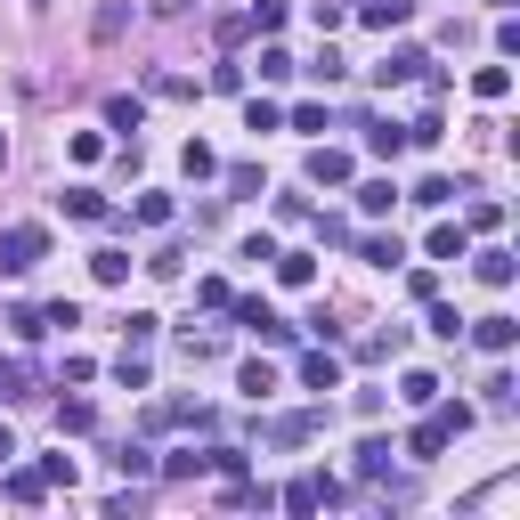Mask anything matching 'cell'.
Listing matches in <instances>:
<instances>
[{
	"label": "cell",
	"instance_id": "cell-19",
	"mask_svg": "<svg viewBox=\"0 0 520 520\" xmlns=\"http://www.w3.org/2000/svg\"><path fill=\"white\" fill-rule=\"evenodd\" d=\"M33 390V366L25 358H0V399H25Z\"/></svg>",
	"mask_w": 520,
	"mask_h": 520
},
{
	"label": "cell",
	"instance_id": "cell-15",
	"mask_svg": "<svg viewBox=\"0 0 520 520\" xmlns=\"http://www.w3.org/2000/svg\"><path fill=\"white\" fill-rule=\"evenodd\" d=\"M90 277H98V285H122V277H130V252H114V244L90 252Z\"/></svg>",
	"mask_w": 520,
	"mask_h": 520
},
{
	"label": "cell",
	"instance_id": "cell-18",
	"mask_svg": "<svg viewBox=\"0 0 520 520\" xmlns=\"http://www.w3.org/2000/svg\"><path fill=\"white\" fill-rule=\"evenodd\" d=\"M0 472H9V464H0ZM41 496H49L41 472H9V504H41Z\"/></svg>",
	"mask_w": 520,
	"mask_h": 520
},
{
	"label": "cell",
	"instance_id": "cell-33",
	"mask_svg": "<svg viewBox=\"0 0 520 520\" xmlns=\"http://www.w3.org/2000/svg\"><path fill=\"white\" fill-rule=\"evenodd\" d=\"M431 334H439V342H455V334H464V317H455L439 293H431Z\"/></svg>",
	"mask_w": 520,
	"mask_h": 520
},
{
	"label": "cell",
	"instance_id": "cell-39",
	"mask_svg": "<svg viewBox=\"0 0 520 520\" xmlns=\"http://www.w3.org/2000/svg\"><path fill=\"white\" fill-rule=\"evenodd\" d=\"M147 90H155V98H195V82H187V74H155Z\"/></svg>",
	"mask_w": 520,
	"mask_h": 520
},
{
	"label": "cell",
	"instance_id": "cell-13",
	"mask_svg": "<svg viewBox=\"0 0 520 520\" xmlns=\"http://www.w3.org/2000/svg\"><path fill=\"white\" fill-rule=\"evenodd\" d=\"M390 204H399V187H390V179H366V187H358V212H366V220H382Z\"/></svg>",
	"mask_w": 520,
	"mask_h": 520
},
{
	"label": "cell",
	"instance_id": "cell-9",
	"mask_svg": "<svg viewBox=\"0 0 520 520\" xmlns=\"http://www.w3.org/2000/svg\"><path fill=\"white\" fill-rule=\"evenodd\" d=\"M301 382H309V390H342V358H334V350H309V358H301Z\"/></svg>",
	"mask_w": 520,
	"mask_h": 520
},
{
	"label": "cell",
	"instance_id": "cell-31",
	"mask_svg": "<svg viewBox=\"0 0 520 520\" xmlns=\"http://www.w3.org/2000/svg\"><path fill=\"white\" fill-rule=\"evenodd\" d=\"M122 25H130V9H122V0H106V9H98V25H90V33H98V41H122Z\"/></svg>",
	"mask_w": 520,
	"mask_h": 520
},
{
	"label": "cell",
	"instance_id": "cell-12",
	"mask_svg": "<svg viewBox=\"0 0 520 520\" xmlns=\"http://www.w3.org/2000/svg\"><path fill=\"white\" fill-rule=\"evenodd\" d=\"M65 220H114V212H106L98 187H74V195H65Z\"/></svg>",
	"mask_w": 520,
	"mask_h": 520
},
{
	"label": "cell",
	"instance_id": "cell-20",
	"mask_svg": "<svg viewBox=\"0 0 520 520\" xmlns=\"http://www.w3.org/2000/svg\"><path fill=\"white\" fill-rule=\"evenodd\" d=\"M114 374H122V390H147V350H130V342H122V358H114Z\"/></svg>",
	"mask_w": 520,
	"mask_h": 520
},
{
	"label": "cell",
	"instance_id": "cell-7",
	"mask_svg": "<svg viewBox=\"0 0 520 520\" xmlns=\"http://www.w3.org/2000/svg\"><path fill=\"white\" fill-rule=\"evenodd\" d=\"M423 74H431V57H423V49H390V57L374 65V82H382V90H390V82H423Z\"/></svg>",
	"mask_w": 520,
	"mask_h": 520
},
{
	"label": "cell",
	"instance_id": "cell-35",
	"mask_svg": "<svg viewBox=\"0 0 520 520\" xmlns=\"http://www.w3.org/2000/svg\"><path fill=\"white\" fill-rule=\"evenodd\" d=\"M90 423H98L90 399H65V407H57V431H90Z\"/></svg>",
	"mask_w": 520,
	"mask_h": 520
},
{
	"label": "cell",
	"instance_id": "cell-5",
	"mask_svg": "<svg viewBox=\"0 0 520 520\" xmlns=\"http://www.w3.org/2000/svg\"><path fill=\"white\" fill-rule=\"evenodd\" d=\"M350 147H309V187H350Z\"/></svg>",
	"mask_w": 520,
	"mask_h": 520
},
{
	"label": "cell",
	"instance_id": "cell-22",
	"mask_svg": "<svg viewBox=\"0 0 520 520\" xmlns=\"http://www.w3.org/2000/svg\"><path fill=\"white\" fill-rule=\"evenodd\" d=\"M163 472H171V480H195V472H212V455H195V447H179V455H163Z\"/></svg>",
	"mask_w": 520,
	"mask_h": 520
},
{
	"label": "cell",
	"instance_id": "cell-11",
	"mask_svg": "<svg viewBox=\"0 0 520 520\" xmlns=\"http://www.w3.org/2000/svg\"><path fill=\"white\" fill-rule=\"evenodd\" d=\"M472 342H480V350H496V358H504V350H512V342H520V325H512V317H480V325H472Z\"/></svg>",
	"mask_w": 520,
	"mask_h": 520
},
{
	"label": "cell",
	"instance_id": "cell-34",
	"mask_svg": "<svg viewBox=\"0 0 520 520\" xmlns=\"http://www.w3.org/2000/svg\"><path fill=\"white\" fill-rule=\"evenodd\" d=\"M244 130H285V114H277L269 98H252V106H244Z\"/></svg>",
	"mask_w": 520,
	"mask_h": 520
},
{
	"label": "cell",
	"instance_id": "cell-8",
	"mask_svg": "<svg viewBox=\"0 0 520 520\" xmlns=\"http://www.w3.org/2000/svg\"><path fill=\"white\" fill-rule=\"evenodd\" d=\"M179 423H204V407L195 399H155L147 407V431H179Z\"/></svg>",
	"mask_w": 520,
	"mask_h": 520
},
{
	"label": "cell",
	"instance_id": "cell-40",
	"mask_svg": "<svg viewBox=\"0 0 520 520\" xmlns=\"http://www.w3.org/2000/svg\"><path fill=\"white\" fill-rule=\"evenodd\" d=\"M228 187L236 195H260V163H228Z\"/></svg>",
	"mask_w": 520,
	"mask_h": 520
},
{
	"label": "cell",
	"instance_id": "cell-4",
	"mask_svg": "<svg viewBox=\"0 0 520 520\" xmlns=\"http://www.w3.org/2000/svg\"><path fill=\"white\" fill-rule=\"evenodd\" d=\"M228 317H236V325H252L260 342H293V325H285L269 301H260V293H252V301H228Z\"/></svg>",
	"mask_w": 520,
	"mask_h": 520
},
{
	"label": "cell",
	"instance_id": "cell-42",
	"mask_svg": "<svg viewBox=\"0 0 520 520\" xmlns=\"http://www.w3.org/2000/svg\"><path fill=\"white\" fill-rule=\"evenodd\" d=\"M496 9H512V0H496Z\"/></svg>",
	"mask_w": 520,
	"mask_h": 520
},
{
	"label": "cell",
	"instance_id": "cell-30",
	"mask_svg": "<svg viewBox=\"0 0 520 520\" xmlns=\"http://www.w3.org/2000/svg\"><path fill=\"white\" fill-rule=\"evenodd\" d=\"M472 90H480V98H488V106H496V98H504V90H512V74H504V65H480V74H472Z\"/></svg>",
	"mask_w": 520,
	"mask_h": 520
},
{
	"label": "cell",
	"instance_id": "cell-28",
	"mask_svg": "<svg viewBox=\"0 0 520 520\" xmlns=\"http://www.w3.org/2000/svg\"><path fill=\"white\" fill-rule=\"evenodd\" d=\"M431 260H464V228L439 220V228H431Z\"/></svg>",
	"mask_w": 520,
	"mask_h": 520
},
{
	"label": "cell",
	"instance_id": "cell-41",
	"mask_svg": "<svg viewBox=\"0 0 520 520\" xmlns=\"http://www.w3.org/2000/svg\"><path fill=\"white\" fill-rule=\"evenodd\" d=\"M9 455H17V439H9V431H0V464H9Z\"/></svg>",
	"mask_w": 520,
	"mask_h": 520
},
{
	"label": "cell",
	"instance_id": "cell-16",
	"mask_svg": "<svg viewBox=\"0 0 520 520\" xmlns=\"http://www.w3.org/2000/svg\"><path fill=\"white\" fill-rule=\"evenodd\" d=\"M106 122H114V130H139V122H147V98H130V90L106 98Z\"/></svg>",
	"mask_w": 520,
	"mask_h": 520
},
{
	"label": "cell",
	"instance_id": "cell-17",
	"mask_svg": "<svg viewBox=\"0 0 520 520\" xmlns=\"http://www.w3.org/2000/svg\"><path fill=\"white\" fill-rule=\"evenodd\" d=\"M399 147H407L399 122H366V155H399Z\"/></svg>",
	"mask_w": 520,
	"mask_h": 520
},
{
	"label": "cell",
	"instance_id": "cell-23",
	"mask_svg": "<svg viewBox=\"0 0 520 520\" xmlns=\"http://www.w3.org/2000/svg\"><path fill=\"white\" fill-rule=\"evenodd\" d=\"M244 25H252V33H277V25H285V0H252Z\"/></svg>",
	"mask_w": 520,
	"mask_h": 520
},
{
	"label": "cell",
	"instance_id": "cell-37",
	"mask_svg": "<svg viewBox=\"0 0 520 520\" xmlns=\"http://www.w3.org/2000/svg\"><path fill=\"white\" fill-rule=\"evenodd\" d=\"M179 350H187V358H195V366H204V358H220V350H228V342H220V334H187V342H179Z\"/></svg>",
	"mask_w": 520,
	"mask_h": 520
},
{
	"label": "cell",
	"instance_id": "cell-25",
	"mask_svg": "<svg viewBox=\"0 0 520 520\" xmlns=\"http://www.w3.org/2000/svg\"><path fill=\"white\" fill-rule=\"evenodd\" d=\"M277 277H285V285H309L317 260H309V252H277Z\"/></svg>",
	"mask_w": 520,
	"mask_h": 520
},
{
	"label": "cell",
	"instance_id": "cell-27",
	"mask_svg": "<svg viewBox=\"0 0 520 520\" xmlns=\"http://www.w3.org/2000/svg\"><path fill=\"white\" fill-rule=\"evenodd\" d=\"M163 220H171V195L147 187V195H139V228H163Z\"/></svg>",
	"mask_w": 520,
	"mask_h": 520
},
{
	"label": "cell",
	"instance_id": "cell-24",
	"mask_svg": "<svg viewBox=\"0 0 520 520\" xmlns=\"http://www.w3.org/2000/svg\"><path fill=\"white\" fill-rule=\"evenodd\" d=\"M472 269H480V285H512V252H480Z\"/></svg>",
	"mask_w": 520,
	"mask_h": 520
},
{
	"label": "cell",
	"instance_id": "cell-26",
	"mask_svg": "<svg viewBox=\"0 0 520 520\" xmlns=\"http://www.w3.org/2000/svg\"><path fill=\"white\" fill-rule=\"evenodd\" d=\"M399 399H407V407H431V399H439V382H431V374H423V366H415V374H407V382H399Z\"/></svg>",
	"mask_w": 520,
	"mask_h": 520
},
{
	"label": "cell",
	"instance_id": "cell-3",
	"mask_svg": "<svg viewBox=\"0 0 520 520\" xmlns=\"http://www.w3.org/2000/svg\"><path fill=\"white\" fill-rule=\"evenodd\" d=\"M277 504H285V512H301V520H309V512H317V504H342V488H334V480H317V472H309V480H285V488H277Z\"/></svg>",
	"mask_w": 520,
	"mask_h": 520
},
{
	"label": "cell",
	"instance_id": "cell-21",
	"mask_svg": "<svg viewBox=\"0 0 520 520\" xmlns=\"http://www.w3.org/2000/svg\"><path fill=\"white\" fill-rule=\"evenodd\" d=\"M114 472H122V480H147L155 455H147V447H114Z\"/></svg>",
	"mask_w": 520,
	"mask_h": 520
},
{
	"label": "cell",
	"instance_id": "cell-1",
	"mask_svg": "<svg viewBox=\"0 0 520 520\" xmlns=\"http://www.w3.org/2000/svg\"><path fill=\"white\" fill-rule=\"evenodd\" d=\"M464 423H472V407H439V415H423V423L407 431V455H415V464H431V455H439L455 431H464Z\"/></svg>",
	"mask_w": 520,
	"mask_h": 520
},
{
	"label": "cell",
	"instance_id": "cell-36",
	"mask_svg": "<svg viewBox=\"0 0 520 520\" xmlns=\"http://www.w3.org/2000/svg\"><path fill=\"white\" fill-rule=\"evenodd\" d=\"M285 74H293V57L269 41V49H260V82H285Z\"/></svg>",
	"mask_w": 520,
	"mask_h": 520
},
{
	"label": "cell",
	"instance_id": "cell-38",
	"mask_svg": "<svg viewBox=\"0 0 520 520\" xmlns=\"http://www.w3.org/2000/svg\"><path fill=\"white\" fill-rule=\"evenodd\" d=\"M512 399H520V382H512V374H488V407H496V415H504V407H512Z\"/></svg>",
	"mask_w": 520,
	"mask_h": 520
},
{
	"label": "cell",
	"instance_id": "cell-10",
	"mask_svg": "<svg viewBox=\"0 0 520 520\" xmlns=\"http://www.w3.org/2000/svg\"><path fill=\"white\" fill-rule=\"evenodd\" d=\"M358 17H366L374 33H390V25H407V17H415V0H358Z\"/></svg>",
	"mask_w": 520,
	"mask_h": 520
},
{
	"label": "cell",
	"instance_id": "cell-29",
	"mask_svg": "<svg viewBox=\"0 0 520 520\" xmlns=\"http://www.w3.org/2000/svg\"><path fill=\"white\" fill-rule=\"evenodd\" d=\"M358 472H366V480L390 472V439H366V447H358Z\"/></svg>",
	"mask_w": 520,
	"mask_h": 520
},
{
	"label": "cell",
	"instance_id": "cell-2",
	"mask_svg": "<svg viewBox=\"0 0 520 520\" xmlns=\"http://www.w3.org/2000/svg\"><path fill=\"white\" fill-rule=\"evenodd\" d=\"M41 252H49V228H41V220H17V228H0V269H17V277H25Z\"/></svg>",
	"mask_w": 520,
	"mask_h": 520
},
{
	"label": "cell",
	"instance_id": "cell-14",
	"mask_svg": "<svg viewBox=\"0 0 520 520\" xmlns=\"http://www.w3.org/2000/svg\"><path fill=\"white\" fill-rule=\"evenodd\" d=\"M179 171H187V179H212V171H220V155H212L204 139H187V147H179Z\"/></svg>",
	"mask_w": 520,
	"mask_h": 520
},
{
	"label": "cell",
	"instance_id": "cell-6",
	"mask_svg": "<svg viewBox=\"0 0 520 520\" xmlns=\"http://www.w3.org/2000/svg\"><path fill=\"white\" fill-rule=\"evenodd\" d=\"M317 431H325V415H317V407H293V415H277V423H269V439H277V447H309Z\"/></svg>",
	"mask_w": 520,
	"mask_h": 520
},
{
	"label": "cell",
	"instance_id": "cell-32",
	"mask_svg": "<svg viewBox=\"0 0 520 520\" xmlns=\"http://www.w3.org/2000/svg\"><path fill=\"white\" fill-rule=\"evenodd\" d=\"M236 382H244V399H269V390H277V374H269V366H260V358H252V366H244Z\"/></svg>",
	"mask_w": 520,
	"mask_h": 520
}]
</instances>
